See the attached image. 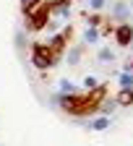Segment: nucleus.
Instances as JSON below:
<instances>
[{
	"label": "nucleus",
	"mask_w": 133,
	"mask_h": 146,
	"mask_svg": "<svg viewBox=\"0 0 133 146\" xmlns=\"http://www.w3.org/2000/svg\"><path fill=\"white\" fill-rule=\"evenodd\" d=\"M120 86L123 89H133V73H120Z\"/></svg>",
	"instance_id": "6e6552de"
},
{
	"label": "nucleus",
	"mask_w": 133,
	"mask_h": 146,
	"mask_svg": "<svg viewBox=\"0 0 133 146\" xmlns=\"http://www.w3.org/2000/svg\"><path fill=\"white\" fill-rule=\"evenodd\" d=\"M115 104H120V107H130V104H133V89H120Z\"/></svg>",
	"instance_id": "423d86ee"
},
{
	"label": "nucleus",
	"mask_w": 133,
	"mask_h": 146,
	"mask_svg": "<svg viewBox=\"0 0 133 146\" xmlns=\"http://www.w3.org/2000/svg\"><path fill=\"white\" fill-rule=\"evenodd\" d=\"M89 3H91V8H94V11H99V8L104 5V0H89Z\"/></svg>",
	"instance_id": "2eb2a0df"
},
{
	"label": "nucleus",
	"mask_w": 133,
	"mask_h": 146,
	"mask_svg": "<svg viewBox=\"0 0 133 146\" xmlns=\"http://www.w3.org/2000/svg\"><path fill=\"white\" fill-rule=\"evenodd\" d=\"M107 125H110V120H107V117H97V120H94V131H104Z\"/></svg>",
	"instance_id": "1a4fd4ad"
},
{
	"label": "nucleus",
	"mask_w": 133,
	"mask_h": 146,
	"mask_svg": "<svg viewBox=\"0 0 133 146\" xmlns=\"http://www.w3.org/2000/svg\"><path fill=\"white\" fill-rule=\"evenodd\" d=\"M78 58H81V52H78V50H73V52H70V58H68V60H70V63H76V60H78Z\"/></svg>",
	"instance_id": "dca6fc26"
},
{
	"label": "nucleus",
	"mask_w": 133,
	"mask_h": 146,
	"mask_svg": "<svg viewBox=\"0 0 133 146\" xmlns=\"http://www.w3.org/2000/svg\"><path fill=\"white\" fill-rule=\"evenodd\" d=\"M31 63H34V68H39V70L50 68V65L55 63L50 47H47V44H31Z\"/></svg>",
	"instance_id": "7ed1b4c3"
},
{
	"label": "nucleus",
	"mask_w": 133,
	"mask_h": 146,
	"mask_svg": "<svg viewBox=\"0 0 133 146\" xmlns=\"http://www.w3.org/2000/svg\"><path fill=\"white\" fill-rule=\"evenodd\" d=\"M70 29H73V26H65V31H63V34H55V36H52V42L47 44L50 52H52V58H55V63H58V60H60V55L65 52V44H68V39H70Z\"/></svg>",
	"instance_id": "20e7f679"
},
{
	"label": "nucleus",
	"mask_w": 133,
	"mask_h": 146,
	"mask_svg": "<svg viewBox=\"0 0 133 146\" xmlns=\"http://www.w3.org/2000/svg\"><path fill=\"white\" fill-rule=\"evenodd\" d=\"M99 21H102V18H99V13H91V16H89V24H91V29H97V26H99Z\"/></svg>",
	"instance_id": "f8f14e48"
},
{
	"label": "nucleus",
	"mask_w": 133,
	"mask_h": 146,
	"mask_svg": "<svg viewBox=\"0 0 133 146\" xmlns=\"http://www.w3.org/2000/svg\"><path fill=\"white\" fill-rule=\"evenodd\" d=\"M84 86L91 91V89H97V78H94V76H86V81H84Z\"/></svg>",
	"instance_id": "9b49d317"
},
{
	"label": "nucleus",
	"mask_w": 133,
	"mask_h": 146,
	"mask_svg": "<svg viewBox=\"0 0 133 146\" xmlns=\"http://www.w3.org/2000/svg\"><path fill=\"white\" fill-rule=\"evenodd\" d=\"M128 70H130V73H133V63H130V68H128Z\"/></svg>",
	"instance_id": "f3484780"
},
{
	"label": "nucleus",
	"mask_w": 133,
	"mask_h": 146,
	"mask_svg": "<svg viewBox=\"0 0 133 146\" xmlns=\"http://www.w3.org/2000/svg\"><path fill=\"white\" fill-rule=\"evenodd\" d=\"M115 39H118L120 47H128V44L133 42V26H130V24H120V26L115 29Z\"/></svg>",
	"instance_id": "39448f33"
},
{
	"label": "nucleus",
	"mask_w": 133,
	"mask_h": 146,
	"mask_svg": "<svg viewBox=\"0 0 133 146\" xmlns=\"http://www.w3.org/2000/svg\"><path fill=\"white\" fill-rule=\"evenodd\" d=\"M39 5H45V8H63V11H68V0H37Z\"/></svg>",
	"instance_id": "0eeeda50"
},
{
	"label": "nucleus",
	"mask_w": 133,
	"mask_h": 146,
	"mask_svg": "<svg viewBox=\"0 0 133 146\" xmlns=\"http://www.w3.org/2000/svg\"><path fill=\"white\" fill-rule=\"evenodd\" d=\"M97 36H99V34H97V29H86L84 39H86V42H97Z\"/></svg>",
	"instance_id": "9d476101"
},
{
	"label": "nucleus",
	"mask_w": 133,
	"mask_h": 146,
	"mask_svg": "<svg viewBox=\"0 0 133 146\" xmlns=\"http://www.w3.org/2000/svg\"><path fill=\"white\" fill-rule=\"evenodd\" d=\"M24 16H26V24H29V29L31 31H42L45 26H47V18H50V8H45V5H31V8H26L24 11Z\"/></svg>",
	"instance_id": "f03ea898"
},
{
	"label": "nucleus",
	"mask_w": 133,
	"mask_h": 146,
	"mask_svg": "<svg viewBox=\"0 0 133 146\" xmlns=\"http://www.w3.org/2000/svg\"><path fill=\"white\" fill-rule=\"evenodd\" d=\"M115 55H112V50H99V60H112Z\"/></svg>",
	"instance_id": "ddd939ff"
},
{
	"label": "nucleus",
	"mask_w": 133,
	"mask_h": 146,
	"mask_svg": "<svg viewBox=\"0 0 133 146\" xmlns=\"http://www.w3.org/2000/svg\"><path fill=\"white\" fill-rule=\"evenodd\" d=\"M115 13H118V16H125V13H128V11H125V3H118V5H115Z\"/></svg>",
	"instance_id": "4468645a"
},
{
	"label": "nucleus",
	"mask_w": 133,
	"mask_h": 146,
	"mask_svg": "<svg viewBox=\"0 0 133 146\" xmlns=\"http://www.w3.org/2000/svg\"><path fill=\"white\" fill-rule=\"evenodd\" d=\"M107 97V86L99 84L97 89H91L89 94H60V107L70 115H91V112H99V104Z\"/></svg>",
	"instance_id": "f257e3e1"
}]
</instances>
